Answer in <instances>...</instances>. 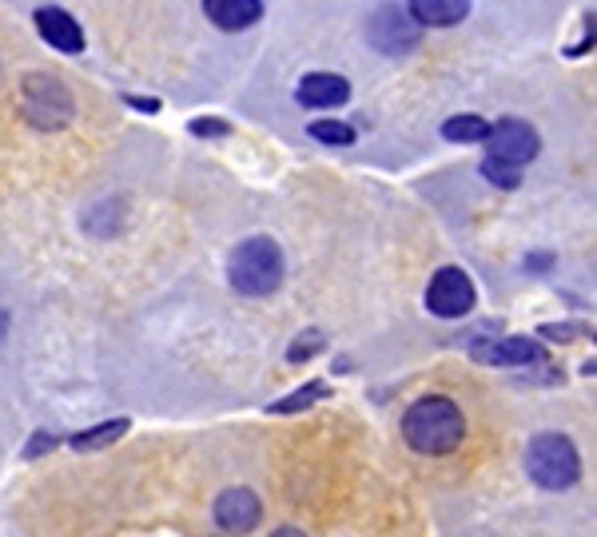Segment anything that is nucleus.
<instances>
[{
	"label": "nucleus",
	"mask_w": 597,
	"mask_h": 537,
	"mask_svg": "<svg viewBox=\"0 0 597 537\" xmlns=\"http://www.w3.org/2000/svg\"><path fill=\"white\" fill-rule=\"evenodd\" d=\"M542 335H546V339H570L574 330H570V327H542Z\"/></svg>",
	"instance_id": "23"
},
{
	"label": "nucleus",
	"mask_w": 597,
	"mask_h": 537,
	"mask_svg": "<svg viewBox=\"0 0 597 537\" xmlns=\"http://www.w3.org/2000/svg\"><path fill=\"white\" fill-rule=\"evenodd\" d=\"M188 128H191V136H227V132H232V124H227V120H208V116L191 120Z\"/></svg>",
	"instance_id": "20"
},
{
	"label": "nucleus",
	"mask_w": 597,
	"mask_h": 537,
	"mask_svg": "<svg viewBox=\"0 0 597 537\" xmlns=\"http://www.w3.org/2000/svg\"><path fill=\"white\" fill-rule=\"evenodd\" d=\"M487 143H490V160H502L510 167L530 164L534 155H538V148H542L538 132L526 120H497L487 132Z\"/></svg>",
	"instance_id": "7"
},
{
	"label": "nucleus",
	"mask_w": 597,
	"mask_h": 537,
	"mask_svg": "<svg viewBox=\"0 0 597 537\" xmlns=\"http://www.w3.org/2000/svg\"><path fill=\"white\" fill-rule=\"evenodd\" d=\"M36 28H40V36H45L52 48H60V52H84V33H80V24L72 21V12L45 4V9H36Z\"/></svg>",
	"instance_id": "11"
},
{
	"label": "nucleus",
	"mask_w": 597,
	"mask_h": 537,
	"mask_svg": "<svg viewBox=\"0 0 597 537\" xmlns=\"http://www.w3.org/2000/svg\"><path fill=\"white\" fill-rule=\"evenodd\" d=\"M482 176L490 179L494 187H506V191H514V187L522 184V167H510V164H502V160H482Z\"/></svg>",
	"instance_id": "19"
},
{
	"label": "nucleus",
	"mask_w": 597,
	"mask_h": 537,
	"mask_svg": "<svg viewBox=\"0 0 597 537\" xmlns=\"http://www.w3.org/2000/svg\"><path fill=\"white\" fill-rule=\"evenodd\" d=\"M426 307L438 318H463L466 311L475 307V283L463 267H443L434 271L431 287H426Z\"/></svg>",
	"instance_id": "6"
},
{
	"label": "nucleus",
	"mask_w": 597,
	"mask_h": 537,
	"mask_svg": "<svg viewBox=\"0 0 597 537\" xmlns=\"http://www.w3.org/2000/svg\"><path fill=\"white\" fill-rule=\"evenodd\" d=\"M124 100H128L132 108H140V112H160V104H155V100H140V96H124Z\"/></svg>",
	"instance_id": "22"
},
{
	"label": "nucleus",
	"mask_w": 597,
	"mask_h": 537,
	"mask_svg": "<svg viewBox=\"0 0 597 537\" xmlns=\"http://www.w3.org/2000/svg\"><path fill=\"white\" fill-rule=\"evenodd\" d=\"M211 514H215V526H220L223 534L244 537L259 526L264 505H259V498H255L247 486H232V490H223L220 498H215V510H211Z\"/></svg>",
	"instance_id": "8"
},
{
	"label": "nucleus",
	"mask_w": 597,
	"mask_h": 537,
	"mask_svg": "<svg viewBox=\"0 0 597 537\" xmlns=\"http://www.w3.org/2000/svg\"><path fill=\"white\" fill-rule=\"evenodd\" d=\"M311 140H319V143H335V148H351L354 143V128L343 120H315L307 128Z\"/></svg>",
	"instance_id": "17"
},
{
	"label": "nucleus",
	"mask_w": 597,
	"mask_h": 537,
	"mask_svg": "<svg viewBox=\"0 0 597 537\" xmlns=\"http://www.w3.org/2000/svg\"><path fill=\"white\" fill-rule=\"evenodd\" d=\"M227 279L239 295L247 299H264L271 291H279L283 283V252L271 235H251L232 252L227 259Z\"/></svg>",
	"instance_id": "2"
},
{
	"label": "nucleus",
	"mask_w": 597,
	"mask_h": 537,
	"mask_svg": "<svg viewBox=\"0 0 597 537\" xmlns=\"http://www.w3.org/2000/svg\"><path fill=\"white\" fill-rule=\"evenodd\" d=\"M490 132V124L482 120V116H450V120L443 124V136L450 143H482Z\"/></svg>",
	"instance_id": "16"
},
{
	"label": "nucleus",
	"mask_w": 597,
	"mask_h": 537,
	"mask_svg": "<svg viewBox=\"0 0 597 537\" xmlns=\"http://www.w3.org/2000/svg\"><path fill=\"white\" fill-rule=\"evenodd\" d=\"M203 12H208V21L215 28L239 33V28H251L264 16V0H203Z\"/></svg>",
	"instance_id": "13"
},
{
	"label": "nucleus",
	"mask_w": 597,
	"mask_h": 537,
	"mask_svg": "<svg viewBox=\"0 0 597 537\" xmlns=\"http://www.w3.org/2000/svg\"><path fill=\"white\" fill-rule=\"evenodd\" d=\"M327 395H331V386L327 383H307V386H298L295 395L271 402V415H303V410H311V406L323 402Z\"/></svg>",
	"instance_id": "15"
},
{
	"label": "nucleus",
	"mask_w": 597,
	"mask_h": 537,
	"mask_svg": "<svg viewBox=\"0 0 597 537\" xmlns=\"http://www.w3.org/2000/svg\"><path fill=\"white\" fill-rule=\"evenodd\" d=\"M526 474L542 490H570L582 478V458L577 446L565 434H538L526 446Z\"/></svg>",
	"instance_id": "3"
},
{
	"label": "nucleus",
	"mask_w": 597,
	"mask_h": 537,
	"mask_svg": "<svg viewBox=\"0 0 597 537\" xmlns=\"http://www.w3.org/2000/svg\"><path fill=\"white\" fill-rule=\"evenodd\" d=\"M470 354H475L478 362H490V366H530V362L546 359L542 347L534 339H522V335H514V339H497V342H478Z\"/></svg>",
	"instance_id": "9"
},
{
	"label": "nucleus",
	"mask_w": 597,
	"mask_h": 537,
	"mask_svg": "<svg viewBox=\"0 0 597 537\" xmlns=\"http://www.w3.org/2000/svg\"><path fill=\"white\" fill-rule=\"evenodd\" d=\"M271 537H307V534H303V529H291V526H283V529H276V534H271Z\"/></svg>",
	"instance_id": "24"
},
{
	"label": "nucleus",
	"mask_w": 597,
	"mask_h": 537,
	"mask_svg": "<svg viewBox=\"0 0 597 537\" xmlns=\"http://www.w3.org/2000/svg\"><path fill=\"white\" fill-rule=\"evenodd\" d=\"M402 439H407V446L419 450V454L443 458V454H454V450L463 446L466 418L463 410H458V402H450V398L443 395L419 398V402L402 415Z\"/></svg>",
	"instance_id": "1"
},
{
	"label": "nucleus",
	"mask_w": 597,
	"mask_h": 537,
	"mask_svg": "<svg viewBox=\"0 0 597 537\" xmlns=\"http://www.w3.org/2000/svg\"><path fill=\"white\" fill-rule=\"evenodd\" d=\"M52 446H56V439L40 430V434H33V439H28V446H24V458H40V454H48Z\"/></svg>",
	"instance_id": "21"
},
{
	"label": "nucleus",
	"mask_w": 597,
	"mask_h": 537,
	"mask_svg": "<svg viewBox=\"0 0 597 537\" xmlns=\"http://www.w3.org/2000/svg\"><path fill=\"white\" fill-rule=\"evenodd\" d=\"M124 434H128V418H116V422H99V427L72 434L68 446L77 450V454H80V450H104V446H112V442H120Z\"/></svg>",
	"instance_id": "14"
},
{
	"label": "nucleus",
	"mask_w": 597,
	"mask_h": 537,
	"mask_svg": "<svg viewBox=\"0 0 597 537\" xmlns=\"http://www.w3.org/2000/svg\"><path fill=\"white\" fill-rule=\"evenodd\" d=\"M419 24L410 21L407 9H398V4H383V9L371 12V21H366V36H371V45L378 52L387 56H398V52H410V48L419 45Z\"/></svg>",
	"instance_id": "5"
},
{
	"label": "nucleus",
	"mask_w": 597,
	"mask_h": 537,
	"mask_svg": "<svg viewBox=\"0 0 597 537\" xmlns=\"http://www.w3.org/2000/svg\"><path fill=\"white\" fill-rule=\"evenodd\" d=\"M407 12L419 28H450L470 16V0H407Z\"/></svg>",
	"instance_id": "12"
},
{
	"label": "nucleus",
	"mask_w": 597,
	"mask_h": 537,
	"mask_svg": "<svg viewBox=\"0 0 597 537\" xmlns=\"http://www.w3.org/2000/svg\"><path fill=\"white\" fill-rule=\"evenodd\" d=\"M295 100L303 108H339V104L351 100V84L343 77H335V72H311V77L298 80Z\"/></svg>",
	"instance_id": "10"
},
{
	"label": "nucleus",
	"mask_w": 597,
	"mask_h": 537,
	"mask_svg": "<svg viewBox=\"0 0 597 537\" xmlns=\"http://www.w3.org/2000/svg\"><path fill=\"white\" fill-rule=\"evenodd\" d=\"M327 347V335L323 330H303L295 342L288 347V362H307V359H315V354Z\"/></svg>",
	"instance_id": "18"
},
{
	"label": "nucleus",
	"mask_w": 597,
	"mask_h": 537,
	"mask_svg": "<svg viewBox=\"0 0 597 537\" xmlns=\"http://www.w3.org/2000/svg\"><path fill=\"white\" fill-rule=\"evenodd\" d=\"M24 116L40 128V132H56L72 120V96L60 80L52 77H28L24 80Z\"/></svg>",
	"instance_id": "4"
}]
</instances>
